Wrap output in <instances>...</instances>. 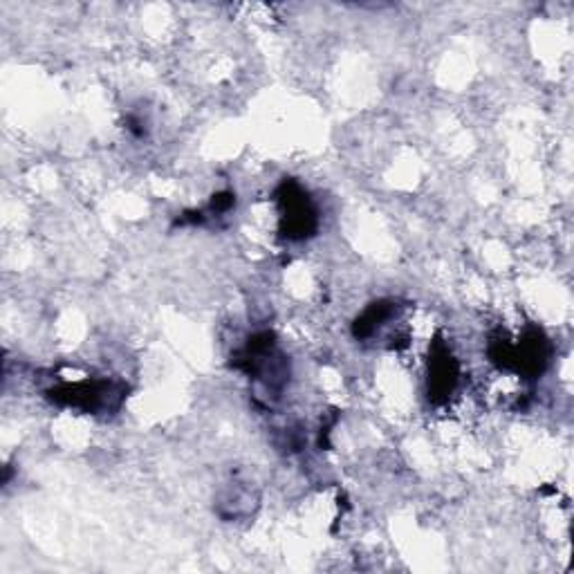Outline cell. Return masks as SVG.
Masks as SVG:
<instances>
[{
  "label": "cell",
  "instance_id": "3",
  "mask_svg": "<svg viewBox=\"0 0 574 574\" xmlns=\"http://www.w3.org/2000/svg\"><path fill=\"white\" fill-rule=\"evenodd\" d=\"M457 382V364L449 355V351L442 346L438 355L431 360V371H429V393L433 399L446 397Z\"/></svg>",
  "mask_w": 574,
  "mask_h": 574
},
{
  "label": "cell",
  "instance_id": "2",
  "mask_svg": "<svg viewBox=\"0 0 574 574\" xmlns=\"http://www.w3.org/2000/svg\"><path fill=\"white\" fill-rule=\"evenodd\" d=\"M280 209H283V234L287 239H306L317 229V213L308 200V196L297 185H283L280 191Z\"/></svg>",
  "mask_w": 574,
  "mask_h": 574
},
{
  "label": "cell",
  "instance_id": "1",
  "mask_svg": "<svg viewBox=\"0 0 574 574\" xmlns=\"http://www.w3.org/2000/svg\"><path fill=\"white\" fill-rule=\"evenodd\" d=\"M52 395L56 401H64V405L97 413V411L120 407L124 390L114 388L108 382H84V384L56 388V390H52Z\"/></svg>",
  "mask_w": 574,
  "mask_h": 574
}]
</instances>
